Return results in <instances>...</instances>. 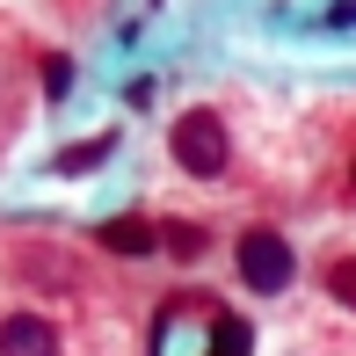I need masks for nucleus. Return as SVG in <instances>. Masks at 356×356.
I'll use <instances>...</instances> for the list:
<instances>
[{
	"mask_svg": "<svg viewBox=\"0 0 356 356\" xmlns=\"http://www.w3.org/2000/svg\"><path fill=\"white\" fill-rule=\"evenodd\" d=\"M0 356H117V291L51 233H0Z\"/></svg>",
	"mask_w": 356,
	"mask_h": 356,
	"instance_id": "nucleus-1",
	"label": "nucleus"
},
{
	"mask_svg": "<svg viewBox=\"0 0 356 356\" xmlns=\"http://www.w3.org/2000/svg\"><path fill=\"white\" fill-rule=\"evenodd\" d=\"M160 248H168L175 262H197V254L211 248V233H204V225H189V218H160Z\"/></svg>",
	"mask_w": 356,
	"mask_h": 356,
	"instance_id": "nucleus-8",
	"label": "nucleus"
},
{
	"mask_svg": "<svg viewBox=\"0 0 356 356\" xmlns=\"http://www.w3.org/2000/svg\"><path fill=\"white\" fill-rule=\"evenodd\" d=\"M15 124H22V44L15 29H0V145L15 138Z\"/></svg>",
	"mask_w": 356,
	"mask_h": 356,
	"instance_id": "nucleus-5",
	"label": "nucleus"
},
{
	"mask_svg": "<svg viewBox=\"0 0 356 356\" xmlns=\"http://www.w3.org/2000/svg\"><path fill=\"white\" fill-rule=\"evenodd\" d=\"M204 356H254V327L233 305H218V313L204 320Z\"/></svg>",
	"mask_w": 356,
	"mask_h": 356,
	"instance_id": "nucleus-6",
	"label": "nucleus"
},
{
	"mask_svg": "<svg viewBox=\"0 0 356 356\" xmlns=\"http://www.w3.org/2000/svg\"><path fill=\"white\" fill-rule=\"evenodd\" d=\"M342 182L356 189V138H349V153H342Z\"/></svg>",
	"mask_w": 356,
	"mask_h": 356,
	"instance_id": "nucleus-12",
	"label": "nucleus"
},
{
	"mask_svg": "<svg viewBox=\"0 0 356 356\" xmlns=\"http://www.w3.org/2000/svg\"><path fill=\"white\" fill-rule=\"evenodd\" d=\"M233 269H240V284H248L254 298H284V291L298 284V248H291L277 225H248V233L233 240Z\"/></svg>",
	"mask_w": 356,
	"mask_h": 356,
	"instance_id": "nucleus-3",
	"label": "nucleus"
},
{
	"mask_svg": "<svg viewBox=\"0 0 356 356\" xmlns=\"http://www.w3.org/2000/svg\"><path fill=\"white\" fill-rule=\"evenodd\" d=\"M327 29H356V0H334V8H327Z\"/></svg>",
	"mask_w": 356,
	"mask_h": 356,
	"instance_id": "nucleus-11",
	"label": "nucleus"
},
{
	"mask_svg": "<svg viewBox=\"0 0 356 356\" xmlns=\"http://www.w3.org/2000/svg\"><path fill=\"white\" fill-rule=\"evenodd\" d=\"M168 153H175V168H182L189 182H225V175H233V131H225V109H211V102L182 109L175 131H168Z\"/></svg>",
	"mask_w": 356,
	"mask_h": 356,
	"instance_id": "nucleus-2",
	"label": "nucleus"
},
{
	"mask_svg": "<svg viewBox=\"0 0 356 356\" xmlns=\"http://www.w3.org/2000/svg\"><path fill=\"white\" fill-rule=\"evenodd\" d=\"M117 153V131H95V138H80V145H66V153L51 160L58 175H88V168H102V160Z\"/></svg>",
	"mask_w": 356,
	"mask_h": 356,
	"instance_id": "nucleus-7",
	"label": "nucleus"
},
{
	"mask_svg": "<svg viewBox=\"0 0 356 356\" xmlns=\"http://www.w3.org/2000/svg\"><path fill=\"white\" fill-rule=\"evenodd\" d=\"M37 73H44V95H51V102L73 88V58H66V51H44V58H37Z\"/></svg>",
	"mask_w": 356,
	"mask_h": 356,
	"instance_id": "nucleus-10",
	"label": "nucleus"
},
{
	"mask_svg": "<svg viewBox=\"0 0 356 356\" xmlns=\"http://www.w3.org/2000/svg\"><path fill=\"white\" fill-rule=\"evenodd\" d=\"M95 248L117 254V262H138V254L160 248V225L153 218H109V225H95Z\"/></svg>",
	"mask_w": 356,
	"mask_h": 356,
	"instance_id": "nucleus-4",
	"label": "nucleus"
},
{
	"mask_svg": "<svg viewBox=\"0 0 356 356\" xmlns=\"http://www.w3.org/2000/svg\"><path fill=\"white\" fill-rule=\"evenodd\" d=\"M320 284H327L334 305H349V313H356V254H334V262L320 269Z\"/></svg>",
	"mask_w": 356,
	"mask_h": 356,
	"instance_id": "nucleus-9",
	"label": "nucleus"
}]
</instances>
